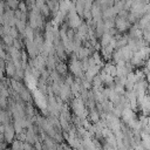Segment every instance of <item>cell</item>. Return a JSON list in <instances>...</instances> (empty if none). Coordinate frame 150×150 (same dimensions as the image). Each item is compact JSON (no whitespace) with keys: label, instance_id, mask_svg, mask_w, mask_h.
<instances>
[{"label":"cell","instance_id":"cell-1","mask_svg":"<svg viewBox=\"0 0 150 150\" xmlns=\"http://www.w3.org/2000/svg\"><path fill=\"white\" fill-rule=\"evenodd\" d=\"M68 70L74 76V79H83L84 77V71L82 70L81 61L77 60V59H70L69 60Z\"/></svg>","mask_w":150,"mask_h":150},{"label":"cell","instance_id":"cell-2","mask_svg":"<svg viewBox=\"0 0 150 150\" xmlns=\"http://www.w3.org/2000/svg\"><path fill=\"white\" fill-rule=\"evenodd\" d=\"M131 23L125 19V18H121V16H115V28L117 29L118 33H125L130 29Z\"/></svg>","mask_w":150,"mask_h":150},{"label":"cell","instance_id":"cell-3","mask_svg":"<svg viewBox=\"0 0 150 150\" xmlns=\"http://www.w3.org/2000/svg\"><path fill=\"white\" fill-rule=\"evenodd\" d=\"M4 125H5V130H4V139H5L8 144H11V143L15 139V135H16V132H15V130H14L12 123H7V124H4Z\"/></svg>","mask_w":150,"mask_h":150},{"label":"cell","instance_id":"cell-4","mask_svg":"<svg viewBox=\"0 0 150 150\" xmlns=\"http://www.w3.org/2000/svg\"><path fill=\"white\" fill-rule=\"evenodd\" d=\"M71 91H70V87L66 83H63L60 87V91H59V97L62 100V102H69V100L71 98Z\"/></svg>","mask_w":150,"mask_h":150},{"label":"cell","instance_id":"cell-5","mask_svg":"<svg viewBox=\"0 0 150 150\" xmlns=\"http://www.w3.org/2000/svg\"><path fill=\"white\" fill-rule=\"evenodd\" d=\"M25 47H26V50L25 52L27 53V55L30 59H34V57H36L40 54V52L38 50V48L33 43V41H25Z\"/></svg>","mask_w":150,"mask_h":150},{"label":"cell","instance_id":"cell-6","mask_svg":"<svg viewBox=\"0 0 150 150\" xmlns=\"http://www.w3.org/2000/svg\"><path fill=\"white\" fill-rule=\"evenodd\" d=\"M128 38L131 39V40H139L142 39V30L137 27V25H131L130 29H129V34H128Z\"/></svg>","mask_w":150,"mask_h":150},{"label":"cell","instance_id":"cell-7","mask_svg":"<svg viewBox=\"0 0 150 150\" xmlns=\"http://www.w3.org/2000/svg\"><path fill=\"white\" fill-rule=\"evenodd\" d=\"M88 121L91 123V124H96L101 121V114L94 108V109H89L88 111V116H87Z\"/></svg>","mask_w":150,"mask_h":150},{"label":"cell","instance_id":"cell-8","mask_svg":"<svg viewBox=\"0 0 150 150\" xmlns=\"http://www.w3.org/2000/svg\"><path fill=\"white\" fill-rule=\"evenodd\" d=\"M55 70H56V73H59L61 76L66 77V76H67V73H68V64H67L64 61H57V62H56Z\"/></svg>","mask_w":150,"mask_h":150},{"label":"cell","instance_id":"cell-9","mask_svg":"<svg viewBox=\"0 0 150 150\" xmlns=\"http://www.w3.org/2000/svg\"><path fill=\"white\" fill-rule=\"evenodd\" d=\"M15 70H16V68H15V66L13 64V62H12L11 60L7 61V62H6V66H5V74L7 75L8 79H13V76H14V74H15Z\"/></svg>","mask_w":150,"mask_h":150},{"label":"cell","instance_id":"cell-10","mask_svg":"<svg viewBox=\"0 0 150 150\" xmlns=\"http://www.w3.org/2000/svg\"><path fill=\"white\" fill-rule=\"evenodd\" d=\"M71 5H73V2H70L69 0H59V11L67 15Z\"/></svg>","mask_w":150,"mask_h":150},{"label":"cell","instance_id":"cell-11","mask_svg":"<svg viewBox=\"0 0 150 150\" xmlns=\"http://www.w3.org/2000/svg\"><path fill=\"white\" fill-rule=\"evenodd\" d=\"M34 34H35L34 29L27 23V26H26V28H25V32H23V34H22L25 41H33V39H34Z\"/></svg>","mask_w":150,"mask_h":150},{"label":"cell","instance_id":"cell-12","mask_svg":"<svg viewBox=\"0 0 150 150\" xmlns=\"http://www.w3.org/2000/svg\"><path fill=\"white\" fill-rule=\"evenodd\" d=\"M120 49H121V52H122L123 60H124L125 62H129V61L131 60L132 55H134V52H132L128 46H124V47H122V48H120Z\"/></svg>","mask_w":150,"mask_h":150},{"label":"cell","instance_id":"cell-13","mask_svg":"<svg viewBox=\"0 0 150 150\" xmlns=\"http://www.w3.org/2000/svg\"><path fill=\"white\" fill-rule=\"evenodd\" d=\"M112 40V36L109 34V33H104L101 38H100V40H98V43H100V46L101 47H105V46H108L109 43H110V41Z\"/></svg>","mask_w":150,"mask_h":150},{"label":"cell","instance_id":"cell-14","mask_svg":"<svg viewBox=\"0 0 150 150\" xmlns=\"http://www.w3.org/2000/svg\"><path fill=\"white\" fill-rule=\"evenodd\" d=\"M127 43H128V35H123V36L121 35L115 41V49H120V48L127 46Z\"/></svg>","mask_w":150,"mask_h":150},{"label":"cell","instance_id":"cell-15","mask_svg":"<svg viewBox=\"0 0 150 150\" xmlns=\"http://www.w3.org/2000/svg\"><path fill=\"white\" fill-rule=\"evenodd\" d=\"M5 5H6V7H7V8L15 11V9H18V6H19V0H6Z\"/></svg>","mask_w":150,"mask_h":150},{"label":"cell","instance_id":"cell-16","mask_svg":"<svg viewBox=\"0 0 150 150\" xmlns=\"http://www.w3.org/2000/svg\"><path fill=\"white\" fill-rule=\"evenodd\" d=\"M1 40H2V43L6 45V46H13V42H14V39L9 35V34H5L1 36Z\"/></svg>","mask_w":150,"mask_h":150},{"label":"cell","instance_id":"cell-17","mask_svg":"<svg viewBox=\"0 0 150 150\" xmlns=\"http://www.w3.org/2000/svg\"><path fill=\"white\" fill-rule=\"evenodd\" d=\"M40 14L45 18V19H47V18H49L52 14H50V11H49V7L47 6V4H45L41 8H40Z\"/></svg>","mask_w":150,"mask_h":150},{"label":"cell","instance_id":"cell-18","mask_svg":"<svg viewBox=\"0 0 150 150\" xmlns=\"http://www.w3.org/2000/svg\"><path fill=\"white\" fill-rule=\"evenodd\" d=\"M9 35H11L13 39H19L20 33H19V30L13 26V27H11V29H9Z\"/></svg>","mask_w":150,"mask_h":150},{"label":"cell","instance_id":"cell-19","mask_svg":"<svg viewBox=\"0 0 150 150\" xmlns=\"http://www.w3.org/2000/svg\"><path fill=\"white\" fill-rule=\"evenodd\" d=\"M18 9H19L20 12H22V13H28V8H27V6H26V4H25V1H23V0L19 1Z\"/></svg>","mask_w":150,"mask_h":150},{"label":"cell","instance_id":"cell-20","mask_svg":"<svg viewBox=\"0 0 150 150\" xmlns=\"http://www.w3.org/2000/svg\"><path fill=\"white\" fill-rule=\"evenodd\" d=\"M7 145H8V143L5 139H0V150H6Z\"/></svg>","mask_w":150,"mask_h":150},{"label":"cell","instance_id":"cell-21","mask_svg":"<svg viewBox=\"0 0 150 150\" xmlns=\"http://www.w3.org/2000/svg\"><path fill=\"white\" fill-rule=\"evenodd\" d=\"M4 130H5V125L0 123V134H4Z\"/></svg>","mask_w":150,"mask_h":150},{"label":"cell","instance_id":"cell-22","mask_svg":"<svg viewBox=\"0 0 150 150\" xmlns=\"http://www.w3.org/2000/svg\"><path fill=\"white\" fill-rule=\"evenodd\" d=\"M69 1H70V2H73V4H75V2L77 1V0H69Z\"/></svg>","mask_w":150,"mask_h":150},{"label":"cell","instance_id":"cell-23","mask_svg":"<svg viewBox=\"0 0 150 150\" xmlns=\"http://www.w3.org/2000/svg\"><path fill=\"white\" fill-rule=\"evenodd\" d=\"M149 60H150V55H149Z\"/></svg>","mask_w":150,"mask_h":150},{"label":"cell","instance_id":"cell-24","mask_svg":"<svg viewBox=\"0 0 150 150\" xmlns=\"http://www.w3.org/2000/svg\"><path fill=\"white\" fill-rule=\"evenodd\" d=\"M6 150H9V149H8V148H7V149H6Z\"/></svg>","mask_w":150,"mask_h":150},{"label":"cell","instance_id":"cell-25","mask_svg":"<svg viewBox=\"0 0 150 150\" xmlns=\"http://www.w3.org/2000/svg\"><path fill=\"white\" fill-rule=\"evenodd\" d=\"M19 1H21V0H19Z\"/></svg>","mask_w":150,"mask_h":150}]
</instances>
